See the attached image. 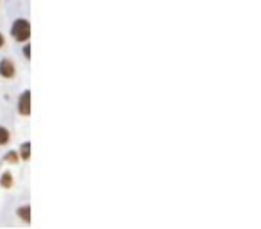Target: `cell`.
<instances>
[{"label": "cell", "instance_id": "1", "mask_svg": "<svg viewBox=\"0 0 261 229\" xmlns=\"http://www.w3.org/2000/svg\"><path fill=\"white\" fill-rule=\"evenodd\" d=\"M11 34L16 41H27L30 36V25L27 20H16L11 27Z\"/></svg>", "mask_w": 261, "mask_h": 229}, {"label": "cell", "instance_id": "2", "mask_svg": "<svg viewBox=\"0 0 261 229\" xmlns=\"http://www.w3.org/2000/svg\"><path fill=\"white\" fill-rule=\"evenodd\" d=\"M18 111H20L24 116L30 113V91H24L18 100Z\"/></svg>", "mask_w": 261, "mask_h": 229}, {"label": "cell", "instance_id": "3", "mask_svg": "<svg viewBox=\"0 0 261 229\" xmlns=\"http://www.w3.org/2000/svg\"><path fill=\"white\" fill-rule=\"evenodd\" d=\"M0 75H2V77H7V79L15 75V65H13V61L11 59L0 61Z\"/></svg>", "mask_w": 261, "mask_h": 229}, {"label": "cell", "instance_id": "4", "mask_svg": "<svg viewBox=\"0 0 261 229\" xmlns=\"http://www.w3.org/2000/svg\"><path fill=\"white\" fill-rule=\"evenodd\" d=\"M9 142V131L0 125V145H5Z\"/></svg>", "mask_w": 261, "mask_h": 229}, {"label": "cell", "instance_id": "5", "mask_svg": "<svg viewBox=\"0 0 261 229\" xmlns=\"http://www.w3.org/2000/svg\"><path fill=\"white\" fill-rule=\"evenodd\" d=\"M11 184H13V177H11L9 172H4V175H2V186L11 188Z\"/></svg>", "mask_w": 261, "mask_h": 229}, {"label": "cell", "instance_id": "6", "mask_svg": "<svg viewBox=\"0 0 261 229\" xmlns=\"http://www.w3.org/2000/svg\"><path fill=\"white\" fill-rule=\"evenodd\" d=\"M29 213H30V208H29V206H24V208H18V215H20V217L25 220V222H29Z\"/></svg>", "mask_w": 261, "mask_h": 229}, {"label": "cell", "instance_id": "7", "mask_svg": "<svg viewBox=\"0 0 261 229\" xmlns=\"http://www.w3.org/2000/svg\"><path fill=\"white\" fill-rule=\"evenodd\" d=\"M29 154H30V145L24 143L22 145V158H24V160H29Z\"/></svg>", "mask_w": 261, "mask_h": 229}, {"label": "cell", "instance_id": "8", "mask_svg": "<svg viewBox=\"0 0 261 229\" xmlns=\"http://www.w3.org/2000/svg\"><path fill=\"white\" fill-rule=\"evenodd\" d=\"M5 160L11 161V163H16V161H18V154H16V152H7Z\"/></svg>", "mask_w": 261, "mask_h": 229}, {"label": "cell", "instance_id": "9", "mask_svg": "<svg viewBox=\"0 0 261 229\" xmlns=\"http://www.w3.org/2000/svg\"><path fill=\"white\" fill-rule=\"evenodd\" d=\"M24 54H25V57H29V56H30V49H29V45H27V47H25V49H24Z\"/></svg>", "mask_w": 261, "mask_h": 229}, {"label": "cell", "instance_id": "10", "mask_svg": "<svg viewBox=\"0 0 261 229\" xmlns=\"http://www.w3.org/2000/svg\"><path fill=\"white\" fill-rule=\"evenodd\" d=\"M4 43H5V40H4V36H2V34H0V47H2V45H4Z\"/></svg>", "mask_w": 261, "mask_h": 229}]
</instances>
